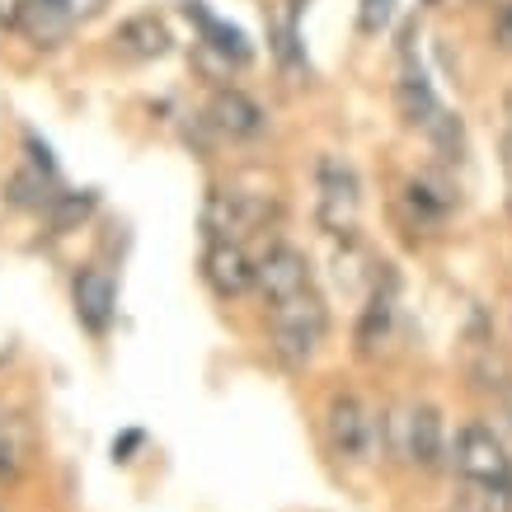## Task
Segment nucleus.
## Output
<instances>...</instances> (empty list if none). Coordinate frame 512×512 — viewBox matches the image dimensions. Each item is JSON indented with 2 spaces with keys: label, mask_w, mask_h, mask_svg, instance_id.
<instances>
[{
  "label": "nucleus",
  "mask_w": 512,
  "mask_h": 512,
  "mask_svg": "<svg viewBox=\"0 0 512 512\" xmlns=\"http://www.w3.org/2000/svg\"><path fill=\"white\" fill-rule=\"evenodd\" d=\"M311 264H306V254L292 245H273L259 259V292L268 296V306L273 301H287V296H301L311 292Z\"/></svg>",
  "instance_id": "6e6552de"
},
{
  "label": "nucleus",
  "mask_w": 512,
  "mask_h": 512,
  "mask_svg": "<svg viewBox=\"0 0 512 512\" xmlns=\"http://www.w3.org/2000/svg\"><path fill=\"white\" fill-rule=\"evenodd\" d=\"M395 5H400V0H362V5H357V29L362 33H386L390 24H395Z\"/></svg>",
  "instance_id": "6ab92c4d"
},
{
  "label": "nucleus",
  "mask_w": 512,
  "mask_h": 512,
  "mask_svg": "<svg viewBox=\"0 0 512 512\" xmlns=\"http://www.w3.org/2000/svg\"><path fill=\"white\" fill-rule=\"evenodd\" d=\"M325 334H329V311L315 287L268 306V339H273V353H278L282 367H306L320 353Z\"/></svg>",
  "instance_id": "f257e3e1"
},
{
  "label": "nucleus",
  "mask_w": 512,
  "mask_h": 512,
  "mask_svg": "<svg viewBox=\"0 0 512 512\" xmlns=\"http://www.w3.org/2000/svg\"><path fill=\"white\" fill-rule=\"evenodd\" d=\"M5 198H10V207H38V212H47L52 207V174L47 170H19L10 174V184H5Z\"/></svg>",
  "instance_id": "dca6fc26"
},
{
  "label": "nucleus",
  "mask_w": 512,
  "mask_h": 512,
  "mask_svg": "<svg viewBox=\"0 0 512 512\" xmlns=\"http://www.w3.org/2000/svg\"><path fill=\"white\" fill-rule=\"evenodd\" d=\"M494 38H498V43H503V47H508V52H512V0H508V5H498V10H494Z\"/></svg>",
  "instance_id": "4be33fe9"
},
{
  "label": "nucleus",
  "mask_w": 512,
  "mask_h": 512,
  "mask_svg": "<svg viewBox=\"0 0 512 512\" xmlns=\"http://www.w3.org/2000/svg\"><path fill=\"white\" fill-rule=\"evenodd\" d=\"M202 278L207 287L231 301V296H245L249 287H259V264L245 254V245L235 240H207V254H202Z\"/></svg>",
  "instance_id": "423d86ee"
},
{
  "label": "nucleus",
  "mask_w": 512,
  "mask_h": 512,
  "mask_svg": "<svg viewBox=\"0 0 512 512\" xmlns=\"http://www.w3.org/2000/svg\"><path fill=\"white\" fill-rule=\"evenodd\" d=\"M395 99H400V113L404 123L414 127H433L442 118V104H437L433 85L423 76V66L414 62V52H404V66H400V85H395Z\"/></svg>",
  "instance_id": "9d476101"
},
{
  "label": "nucleus",
  "mask_w": 512,
  "mask_h": 512,
  "mask_svg": "<svg viewBox=\"0 0 512 512\" xmlns=\"http://www.w3.org/2000/svg\"><path fill=\"white\" fill-rule=\"evenodd\" d=\"M71 24H76V15L66 10L62 0H29V10L19 19V33L33 47H57V43H66Z\"/></svg>",
  "instance_id": "f8f14e48"
},
{
  "label": "nucleus",
  "mask_w": 512,
  "mask_h": 512,
  "mask_svg": "<svg viewBox=\"0 0 512 512\" xmlns=\"http://www.w3.org/2000/svg\"><path fill=\"white\" fill-rule=\"evenodd\" d=\"M451 466L466 484H480V489H498V484H512V456L508 447L498 442L494 428L484 423H466L456 433V447H451Z\"/></svg>",
  "instance_id": "20e7f679"
},
{
  "label": "nucleus",
  "mask_w": 512,
  "mask_h": 512,
  "mask_svg": "<svg viewBox=\"0 0 512 512\" xmlns=\"http://www.w3.org/2000/svg\"><path fill=\"white\" fill-rule=\"evenodd\" d=\"M404 207H409L414 226H437V221L447 217V198H437V188L423 184V179H414V184L404 188Z\"/></svg>",
  "instance_id": "a211bd4d"
},
{
  "label": "nucleus",
  "mask_w": 512,
  "mask_h": 512,
  "mask_svg": "<svg viewBox=\"0 0 512 512\" xmlns=\"http://www.w3.org/2000/svg\"><path fill=\"white\" fill-rule=\"evenodd\" d=\"M19 461H24V447H19L15 428H10V423H0V480H5V475H15Z\"/></svg>",
  "instance_id": "aec40b11"
},
{
  "label": "nucleus",
  "mask_w": 512,
  "mask_h": 512,
  "mask_svg": "<svg viewBox=\"0 0 512 512\" xmlns=\"http://www.w3.org/2000/svg\"><path fill=\"white\" fill-rule=\"evenodd\" d=\"M188 15L198 19V29H202V43L212 47V52H221V57H226V66H245L249 62V38L240 29H235V24H226V19H217V15H207V10H202L198 0H193V5H188Z\"/></svg>",
  "instance_id": "2eb2a0df"
},
{
  "label": "nucleus",
  "mask_w": 512,
  "mask_h": 512,
  "mask_svg": "<svg viewBox=\"0 0 512 512\" xmlns=\"http://www.w3.org/2000/svg\"><path fill=\"white\" fill-rule=\"evenodd\" d=\"M207 118H212V127H217L221 137H231V141H245V137H259V132H264V109H259L245 90H217Z\"/></svg>",
  "instance_id": "9b49d317"
},
{
  "label": "nucleus",
  "mask_w": 512,
  "mask_h": 512,
  "mask_svg": "<svg viewBox=\"0 0 512 512\" xmlns=\"http://www.w3.org/2000/svg\"><path fill=\"white\" fill-rule=\"evenodd\" d=\"M62 5H66V10H71V15H76V19H90L94 10L104 5V0H62Z\"/></svg>",
  "instance_id": "5701e85b"
},
{
  "label": "nucleus",
  "mask_w": 512,
  "mask_h": 512,
  "mask_svg": "<svg viewBox=\"0 0 512 512\" xmlns=\"http://www.w3.org/2000/svg\"><path fill=\"white\" fill-rule=\"evenodd\" d=\"M71 301H76V320L90 329L94 339H104L113 325V311H118V292H113L109 273L99 268H80L76 282H71Z\"/></svg>",
  "instance_id": "1a4fd4ad"
},
{
  "label": "nucleus",
  "mask_w": 512,
  "mask_h": 512,
  "mask_svg": "<svg viewBox=\"0 0 512 512\" xmlns=\"http://www.w3.org/2000/svg\"><path fill=\"white\" fill-rule=\"evenodd\" d=\"M94 202H99L94 193H57V198H52V207H47V226H52L57 235L76 231L80 221L94 212Z\"/></svg>",
  "instance_id": "f3484780"
},
{
  "label": "nucleus",
  "mask_w": 512,
  "mask_h": 512,
  "mask_svg": "<svg viewBox=\"0 0 512 512\" xmlns=\"http://www.w3.org/2000/svg\"><path fill=\"white\" fill-rule=\"evenodd\" d=\"M113 43H118V52L132 57V62H156V57L170 52V29H165V19H156V15H137L118 29Z\"/></svg>",
  "instance_id": "ddd939ff"
},
{
  "label": "nucleus",
  "mask_w": 512,
  "mask_h": 512,
  "mask_svg": "<svg viewBox=\"0 0 512 512\" xmlns=\"http://www.w3.org/2000/svg\"><path fill=\"white\" fill-rule=\"evenodd\" d=\"M395 451L419 470H433L442 461V414L433 404H409L395 419Z\"/></svg>",
  "instance_id": "39448f33"
},
{
  "label": "nucleus",
  "mask_w": 512,
  "mask_h": 512,
  "mask_svg": "<svg viewBox=\"0 0 512 512\" xmlns=\"http://www.w3.org/2000/svg\"><path fill=\"white\" fill-rule=\"evenodd\" d=\"M273 221V202L259 198V193H245V188H212L207 202H202V231L207 240H235L245 245L254 231H264Z\"/></svg>",
  "instance_id": "7ed1b4c3"
},
{
  "label": "nucleus",
  "mask_w": 512,
  "mask_h": 512,
  "mask_svg": "<svg viewBox=\"0 0 512 512\" xmlns=\"http://www.w3.org/2000/svg\"><path fill=\"white\" fill-rule=\"evenodd\" d=\"M24 10H29V0H0V29L19 33V19H24Z\"/></svg>",
  "instance_id": "412c9836"
},
{
  "label": "nucleus",
  "mask_w": 512,
  "mask_h": 512,
  "mask_svg": "<svg viewBox=\"0 0 512 512\" xmlns=\"http://www.w3.org/2000/svg\"><path fill=\"white\" fill-rule=\"evenodd\" d=\"M390 325H395V292H390V287H381V278H376L372 301H367L362 325H357V353L372 357L376 348L390 339Z\"/></svg>",
  "instance_id": "4468645a"
},
{
  "label": "nucleus",
  "mask_w": 512,
  "mask_h": 512,
  "mask_svg": "<svg viewBox=\"0 0 512 512\" xmlns=\"http://www.w3.org/2000/svg\"><path fill=\"white\" fill-rule=\"evenodd\" d=\"M329 447L348 456V461H367L372 456V442H376V419L367 414V404L357 395H334L329 400Z\"/></svg>",
  "instance_id": "0eeeda50"
},
{
  "label": "nucleus",
  "mask_w": 512,
  "mask_h": 512,
  "mask_svg": "<svg viewBox=\"0 0 512 512\" xmlns=\"http://www.w3.org/2000/svg\"><path fill=\"white\" fill-rule=\"evenodd\" d=\"M508 207H512V193H508Z\"/></svg>",
  "instance_id": "b1692460"
},
{
  "label": "nucleus",
  "mask_w": 512,
  "mask_h": 512,
  "mask_svg": "<svg viewBox=\"0 0 512 512\" xmlns=\"http://www.w3.org/2000/svg\"><path fill=\"white\" fill-rule=\"evenodd\" d=\"M362 212V184L357 170L339 156H325L315 165V221L325 235H353Z\"/></svg>",
  "instance_id": "f03ea898"
}]
</instances>
